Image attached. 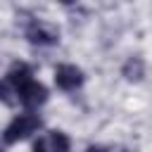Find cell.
Here are the masks:
<instances>
[{
    "instance_id": "6da1fadb",
    "label": "cell",
    "mask_w": 152,
    "mask_h": 152,
    "mask_svg": "<svg viewBox=\"0 0 152 152\" xmlns=\"http://www.w3.org/2000/svg\"><path fill=\"white\" fill-rule=\"evenodd\" d=\"M40 126H43V121H40L38 114H31V112H28V114H19V116H14V119L10 121V126L5 128L2 140H5V145H14V142L28 138L31 133H36Z\"/></svg>"
},
{
    "instance_id": "7a4b0ae2",
    "label": "cell",
    "mask_w": 152,
    "mask_h": 152,
    "mask_svg": "<svg viewBox=\"0 0 152 152\" xmlns=\"http://www.w3.org/2000/svg\"><path fill=\"white\" fill-rule=\"evenodd\" d=\"M17 100H19L26 109H36V107H40V104L48 100V88H45L43 83H38V81L28 78V81H24V83L17 88Z\"/></svg>"
},
{
    "instance_id": "3957f363",
    "label": "cell",
    "mask_w": 152,
    "mask_h": 152,
    "mask_svg": "<svg viewBox=\"0 0 152 152\" xmlns=\"http://www.w3.org/2000/svg\"><path fill=\"white\" fill-rule=\"evenodd\" d=\"M24 36L31 45H57L59 43V31L45 21H31L26 26Z\"/></svg>"
},
{
    "instance_id": "277c9868",
    "label": "cell",
    "mask_w": 152,
    "mask_h": 152,
    "mask_svg": "<svg viewBox=\"0 0 152 152\" xmlns=\"http://www.w3.org/2000/svg\"><path fill=\"white\" fill-rule=\"evenodd\" d=\"M55 86L59 90L71 93V90L83 86V71L78 66H74V64H59L55 69Z\"/></svg>"
},
{
    "instance_id": "5b68a950",
    "label": "cell",
    "mask_w": 152,
    "mask_h": 152,
    "mask_svg": "<svg viewBox=\"0 0 152 152\" xmlns=\"http://www.w3.org/2000/svg\"><path fill=\"white\" fill-rule=\"evenodd\" d=\"M69 150H71V140L62 131H50L33 142V152H69Z\"/></svg>"
},
{
    "instance_id": "8992f818",
    "label": "cell",
    "mask_w": 152,
    "mask_h": 152,
    "mask_svg": "<svg viewBox=\"0 0 152 152\" xmlns=\"http://www.w3.org/2000/svg\"><path fill=\"white\" fill-rule=\"evenodd\" d=\"M33 74H31V66L28 64H24V62H14L12 66H10V71H7V76H5V81L17 90L24 81H28Z\"/></svg>"
},
{
    "instance_id": "52a82bcc",
    "label": "cell",
    "mask_w": 152,
    "mask_h": 152,
    "mask_svg": "<svg viewBox=\"0 0 152 152\" xmlns=\"http://www.w3.org/2000/svg\"><path fill=\"white\" fill-rule=\"evenodd\" d=\"M121 76L126 81H140L145 76V62L140 57H128L121 66Z\"/></svg>"
},
{
    "instance_id": "ba28073f",
    "label": "cell",
    "mask_w": 152,
    "mask_h": 152,
    "mask_svg": "<svg viewBox=\"0 0 152 152\" xmlns=\"http://www.w3.org/2000/svg\"><path fill=\"white\" fill-rule=\"evenodd\" d=\"M86 152H109V150H107V147H102V145H90Z\"/></svg>"
},
{
    "instance_id": "9c48e42d",
    "label": "cell",
    "mask_w": 152,
    "mask_h": 152,
    "mask_svg": "<svg viewBox=\"0 0 152 152\" xmlns=\"http://www.w3.org/2000/svg\"><path fill=\"white\" fill-rule=\"evenodd\" d=\"M59 2H62V5H74L76 0H59Z\"/></svg>"
}]
</instances>
